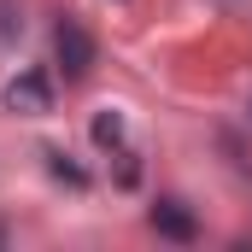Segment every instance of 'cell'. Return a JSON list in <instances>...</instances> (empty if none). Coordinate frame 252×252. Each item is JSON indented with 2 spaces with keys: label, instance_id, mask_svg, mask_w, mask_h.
<instances>
[{
  "label": "cell",
  "instance_id": "cell-1",
  "mask_svg": "<svg viewBox=\"0 0 252 252\" xmlns=\"http://www.w3.org/2000/svg\"><path fill=\"white\" fill-rule=\"evenodd\" d=\"M0 106L6 112H18V118H41V112H53V76L47 70H18L6 88H0Z\"/></svg>",
  "mask_w": 252,
  "mask_h": 252
},
{
  "label": "cell",
  "instance_id": "cell-2",
  "mask_svg": "<svg viewBox=\"0 0 252 252\" xmlns=\"http://www.w3.org/2000/svg\"><path fill=\"white\" fill-rule=\"evenodd\" d=\"M53 59H59L64 82H82V76L94 70V35H88L76 18H59V30H53Z\"/></svg>",
  "mask_w": 252,
  "mask_h": 252
},
{
  "label": "cell",
  "instance_id": "cell-3",
  "mask_svg": "<svg viewBox=\"0 0 252 252\" xmlns=\"http://www.w3.org/2000/svg\"><path fill=\"white\" fill-rule=\"evenodd\" d=\"M147 223H153V235H164V241H199V223H193V211L182 199H158L153 211H147Z\"/></svg>",
  "mask_w": 252,
  "mask_h": 252
},
{
  "label": "cell",
  "instance_id": "cell-4",
  "mask_svg": "<svg viewBox=\"0 0 252 252\" xmlns=\"http://www.w3.org/2000/svg\"><path fill=\"white\" fill-rule=\"evenodd\" d=\"M41 158H47V170H53L59 182H70V188H88V170H82V164H76V158H70L64 147H47Z\"/></svg>",
  "mask_w": 252,
  "mask_h": 252
},
{
  "label": "cell",
  "instance_id": "cell-5",
  "mask_svg": "<svg viewBox=\"0 0 252 252\" xmlns=\"http://www.w3.org/2000/svg\"><path fill=\"white\" fill-rule=\"evenodd\" d=\"M94 147H106V153L124 147V118H118V112H100V118H94Z\"/></svg>",
  "mask_w": 252,
  "mask_h": 252
}]
</instances>
